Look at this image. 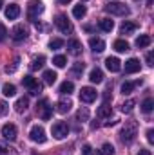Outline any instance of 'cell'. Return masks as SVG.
Masks as SVG:
<instances>
[{
	"instance_id": "cell-1",
	"label": "cell",
	"mask_w": 154,
	"mask_h": 155,
	"mask_svg": "<svg viewBox=\"0 0 154 155\" xmlns=\"http://www.w3.org/2000/svg\"><path fill=\"white\" fill-rule=\"evenodd\" d=\"M136 135H138V123L136 121H127L123 124V128H121V134H120L121 141L127 143V144H131L136 139Z\"/></svg>"
},
{
	"instance_id": "cell-2",
	"label": "cell",
	"mask_w": 154,
	"mask_h": 155,
	"mask_svg": "<svg viewBox=\"0 0 154 155\" xmlns=\"http://www.w3.org/2000/svg\"><path fill=\"white\" fill-rule=\"evenodd\" d=\"M42 13H44V4H42L40 0H31V2L27 4V18H29L31 22L37 24V20H38V16Z\"/></svg>"
},
{
	"instance_id": "cell-3",
	"label": "cell",
	"mask_w": 154,
	"mask_h": 155,
	"mask_svg": "<svg viewBox=\"0 0 154 155\" xmlns=\"http://www.w3.org/2000/svg\"><path fill=\"white\" fill-rule=\"evenodd\" d=\"M105 11L109 15H114V16H127L131 13V9L125 4H120V2H109L105 5Z\"/></svg>"
},
{
	"instance_id": "cell-4",
	"label": "cell",
	"mask_w": 154,
	"mask_h": 155,
	"mask_svg": "<svg viewBox=\"0 0 154 155\" xmlns=\"http://www.w3.org/2000/svg\"><path fill=\"white\" fill-rule=\"evenodd\" d=\"M54 25H56L64 35H71V33H73V24L67 20L65 15H58V16L54 18Z\"/></svg>"
},
{
	"instance_id": "cell-5",
	"label": "cell",
	"mask_w": 154,
	"mask_h": 155,
	"mask_svg": "<svg viewBox=\"0 0 154 155\" xmlns=\"http://www.w3.org/2000/svg\"><path fill=\"white\" fill-rule=\"evenodd\" d=\"M51 132H53V137L60 141V139H65V137H67V134H69V126H67L64 121H58V123L53 124Z\"/></svg>"
},
{
	"instance_id": "cell-6",
	"label": "cell",
	"mask_w": 154,
	"mask_h": 155,
	"mask_svg": "<svg viewBox=\"0 0 154 155\" xmlns=\"http://www.w3.org/2000/svg\"><path fill=\"white\" fill-rule=\"evenodd\" d=\"M37 112L40 114V117L44 121H49L53 116V107H49V101L47 99H42L38 105H37Z\"/></svg>"
},
{
	"instance_id": "cell-7",
	"label": "cell",
	"mask_w": 154,
	"mask_h": 155,
	"mask_svg": "<svg viewBox=\"0 0 154 155\" xmlns=\"http://www.w3.org/2000/svg\"><path fill=\"white\" fill-rule=\"evenodd\" d=\"M29 137H31V141L33 143H38V144H42V143H45V130L42 128V126H38V124H35L33 128H31V132H29Z\"/></svg>"
},
{
	"instance_id": "cell-8",
	"label": "cell",
	"mask_w": 154,
	"mask_h": 155,
	"mask_svg": "<svg viewBox=\"0 0 154 155\" xmlns=\"http://www.w3.org/2000/svg\"><path fill=\"white\" fill-rule=\"evenodd\" d=\"M96 96L98 94L93 87H82V90H80V101H83V103H93L96 99Z\"/></svg>"
},
{
	"instance_id": "cell-9",
	"label": "cell",
	"mask_w": 154,
	"mask_h": 155,
	"mask_svg": "<svg viewBox=\"0 0 154 155\" xmlns=\"http://www.w3.org/2000/svg\"><path fill=\"white\" fill-rule=\"evenodd\" d=\"M27 35H29V31H27V27L22 25V24L15 25L13 31H11V38L15 40V41H22V40H26L27 38Z\"/></svg>"
},
{
	"instance_id": "cell-10",
	"label": "cell",
	"mask_w": 154,
	"mask_h": 155,
	"mask_svg": "<svg viewBox=\"0 0 154 155\" xmlns=\"http://www.w3.org/2000/svg\"><path fill=\"white\" fill-rule=\"evenodd\" d=\"M2 135H4V139H7V141H15V139H16V126L11 124V123L4 124V126H2Z\"/></svg>"
},
{
	"instance_id": "cell-11",
	"label": "cell",
	"mask_w": 154,
	"mask_h": 155,
	"mask_svg": "<svg viewBox=\"0 0 154 155\" xmlns=\"http://www.w3.org/2000/svg\"><path fill=\"white\" fill-rule=\"evenodd\" d=\"M67 52L71 54V56H78V54H82V41L76 38L69 40L67 41Z\"/></svg>"
},
{
	"instance_id": "cell-12",
	"label": "cell",
	"mask_w": 154,
	"mask_h": 155,
	"mask_svg": "<svg viewBox=\"0 0 154 155\" xmlns=\"http://www.w3.org/2000/svg\"><path fill=\"white\" fill-rule=\"evenodd\" d=\"M140 69H142V65H140V60H136V58H131V60H127V61H125V72H127V74L140 72Z\"/></svg>"
},
{
	"instance_id": "cell-13",
	"label": "cell",
	"mask_w": 154,
	"mask_h": 155,
	"mask_svg": "<svg viewBox=\"0 0 154 155\" xmlns=\"http://www.w3.org/2000/svg\"><path fill=\"white\" fill-rule=\"evenodd\" d=\"M105 67H107L111 72H120V71H121V61H120L116 56H111V58L105 60Z\"/></svg>"
},
{
	"instance_id": "cell-14",
	"label": "cell",
	"mask_w": 154,
	"mask_h": 155,
	"mask_svg": "<svg viewBox=\"0 0 154 155\" xmlns=\"http://www.w3.org/2000/svg\"><path fill=\"white\" fill-rule=\"evenodd\" d=\"M18 15H20V5L18 4H9L5 7V18L7 20H15V18H18Z\"/></svg>"
},
{
	"instance_id": "cell-15",
	"label": "cell",
	"mask_w": 154,
	"mask_h": 155,
	"mask_svg": "<svg viewBox=\"0 0 154 155\" xmlns=\"http://www.w3.org/2000/svg\"><path fill=\"white\" fill-rule=\"evenodd\" d=\"M71 107H73L71 99H60V101L56 103V110H58V114H67V112L71 110Z\"/></svg>"
},
{
	"instance_id": "cell-16",
	"label": "cell",
	"mask_w": 154,
	"mask_h": 155,
	"mask_svg": "<svg viewBox=\"0 0 154 155\" xmlns=\"http://www.w3.org/2000/svg\"><path fill=\"white\" fill-rule=\"evenodd\" d=\"M89 45H91V49L94 52H103V49H105V41L100 38H91L89 40Z\"/></svg>"
},
{
	"instance_id": "cell-17",
	"label": "cell",
	"mask_w": 154,
	"mask_h": 155,
	"mask_svg": "<svg viewBox=\"0 0 154 155\" xmlns=\"http://www.w3.org/2000/svg\"><path fill=\"white\" fill-rule=\"evenodd\" d=\"M138 85H142V79H138V81H125L123 85H121V94L125 96V94H131Z\"/></svg>"
},
{
	"instance_id": "cell-18",
	"label": "cell",
	"mask_w": 154,
	"mask_h": 155,
	"mask_svg": "<svg viewBox=\"0 0 154 155\" xmlns=\"http://www.w3.org/2000/svg\"><path fill=\"white\" fill-rule=\"evenodd\" d=\"M98 27H100L102 31H105V33H111V31L114 29V22H113L111 18H102V20L98 22Z\"/></svg>"
},
{
	"instance_id": "cell-19",
	"label": "cell",
	"mask_w": 154,
	"mask_h": 155,
	"mask_svg": "<svg viewBox=\"0 0 154 155\" xmlns=\"http://www.w3.org/2000/svg\"><path fill=\"white\" fill-rule=\"evenodd\" d=\"M136 29H138V24H134V22H123L121 27H120V33H121V35H131V33H134Z\"/></svg>"
},
{
	"instance_id": "cell-20",
	"label": "cell",
	"mask_w": 154,
	"mask_h": 155,
	"mask_svg": "<svg viewBox=\"0 0 154 155\" xmlns=\"http://www.w3.org/2000/svg\"><path fill=\"white\" fill-rule=\"evenodd\" d=\"M27 107H29V99H27V97H20V99H16V103H15V110H16L18 114L26 112Z\"/></svg>"
},
{
	"instance_id": "cell-21",
	"label": "cell",
	"mask_w": 154,
	"mask_h": 155,
	"mask_svg": "<svg viewBox=\"0 0 154 155\" xmlns=\"http://www.w3.org/2000/svg\"><path fill=\"white\" fill-rule=\"evenodd\" d=\"M44 63H45V56H44V54L35 56V58H33V61H31V65H29V69H31V71H38V69L44 67Z\"/></svg>"
},
{
	"instance_id": "cell-22",
	"label": "cell",
	"mask_w": 154,
	"mask_h": 155,
	"mask_svg": "<svg viewBox=\"0 0 154 155\" xmlns=\"http://www.w3.org/2000/svg\"><path fill=\"white\" fill-rule=\"evenodd\" d=\"M151 41H152V40H151V36H149V35H140V36L136 38V47H138V49L149 47V45H151Z\"/></svg>"
},
{
	"instance_id": "cell-23",
	"label": "cell",
	"mask_w": 154,
	"mask_h": 155,
	"mask_svg": "<svg viewBox=\"0 0 154 155\" xmlns=\"http://www.w3.org/2000/svg\"><path fill=\"white\" fill-rule=\"evenodd\" d=\"M89 79H91V83H102L103 81V72L100 71V69H93L91 71V74H89Z\"/></svg>"
},
{
	"instance_id": "cell-24",
	"label": "cell",
	"mask_w": 154,
	"mask_h": 155,
	"mask_svg": "<svg viewBox=\"0 0 154 155\" xmlns=\"http://www.w3.org/2000/svg\"><path fill=\"white\" fill-rule=\"evenodd\" d=\"M85 13H87V7L83 4H78V5H75V9H73V16L78 18V20H82L85 16Z\"/></svg>"
},
{
	"instance_id": "cell-25",
	"label": "cell",
	"mask_w": 154,
	"mask_h": 155,
	"mask_svg": "<svg viewBox=\"0 0 154 155\" xmlns=\"http://www.w3.org/2000/svg\"><path fill=\"white\" fill-rule=\"evenodd\" d=\"M111 114H113V107L109 103H103L98 108V117H111Z\"/></svg>"
},
{
	"instance_id": "cell-26",
	"label": "cell",
	"mask_w": 154,
	"mask_h": 155,
	"mask_svg": "<svg viewBox=\"0 0 154 155\" xmlns=\"http://www.w3.org/2000/svg\"><path fill=\"white\" fill-rule=\"evenodd\" d=\"M44 83H45V85H53V83H54V81H56V72H54V71H45V72H44Z\"/></svg>"
},
{
	"instance_id": "cell-27",
	"label": "cell",
	"mask_w": 154,
	"mask_h": 155,
	"mask_svg": "<svg viewBox=\"0 0 154 155\" xmlns=\"http://www.w3.org/2000/svg\"><path fill=\"white\" fill-rule=\"evenodd\" d=\"M113 47H114L116 52H127V51H129V43H127L125 40H116Z\"/></svg>"
},
{
	"instance_id": "cell-28",
	"label": "cell",
	"mask_w": 154,
	"mask_h": 155,
	"mask_svg": "<svg viewBox=\"0 0 154 155\" xmlns=\"http://www.w3.org/2000/svg\"><path fill=\"white\" fill-rule=\"evenodd\" d=\"M75 90V85H73V81H64L62 85H60V94H71Z\"/></svg>"
},
{
	"instance_id": "cell-29",
	"label": "cell",
	"mask_w": 154,
	"mask_h": 155,
	"mask_svg": "<svg viewBox=\"0 0 154 155\" xmlns=\"http://www.w3.org/2000/svg\"><path fill=\"white\" fill-rule=\"evenodd\" d=\"M2 94H4V96H7V97H11V96H15V94H16V87H15V85H11V83H5V85L2 87Z\"/></svg>"
},
{
	"instance_id": "cell-30",
	"label": "cell",
	"mask_w": 154,
	"mask_h": 155,
	"mask_svg": "<svg viewBox=\"0 0 154 155\" xmlns=\"http://www.w3.org/2000/svg\"><path fill=\"white\" fill-rule=\"evenodd\" d=\"M152 108H154L152 97H147V99L142 103V112H145V114H151V112H152Z\"/></svg>"
},
{
	"instance_id": "cell-31",
	"label": "cell",
	"mask_w": 154,
	"mask_h": 155,
	"mask_svg": "<svg viewBox=\"0 0 154 155\" xmlns=\"http://www.w3.org/2000/svg\"><path fill=\"white\" fill-rule=\"evenodd\" d=\"M134 105H136V101H134V99L125 101V103L121 105V112H123V114H131V112L134 110Z\"/></svg>"
},
{
	"instance_id": "cell-32",
	"label": "cell",
	"mask_w": 154,
	"mask_h": 155,
	"mask_svg": "<svg viewBox=\"0 0 154 155\" xmlns=\"http://www.w3.org/2000/svg\"><path fill=\"white\" fill-rule=\"evenodd\" d=\"M89 119V108H80L76 112V121H80V123H83V121H87Z\"/></svg>"
},
{
	"instance_id": "cell-33",
	"label": "cell",
	"mask_w": 154,
	"mask_h": 155,
	"mask_svg": "<svg viewBox=\"0 0 154 155\" xmlns=\"http://www.w3.org/2000/svg\"><path fill=\"white\" fill-rule=\"evenodd\" d=\"M53 63H54L58 69H64V67H65V63H67V58H65V56H62V54H58V56H54V58H53Z\"/></svg>"
},
{
	"instance_id": "cell-34",
	"label": "cell",
	"mask_w": 154,
	"mask_h": 155,
	"mask_svg": "<svg viewBox=\"0 0 154 155\" xmlns=\"http://www.w3.org/2000/svg\"><path fill=\"white\" fill-rule=\"evenodd\" d=\"M64 47V40L60 38H53L49 41V49H53V51H56V49H62Z\"/></svg>"
},
{
	"instance_id": "cell-35",
	"label": "cell",
	"mask_w": 154,
	"mask_h": 155,
	"mask_svg": "<svg viewBox=\"0 0 154 155\" xmlns=\"http://www.w3.org/2000/svg\"><path fill=\"white\" fill-rule=\"evenodd\" d=\"M42 88H44V85L37 81V83H35L33 87H29V94H31V96H38L40 92H42Z\"/></svg>"
},
{
	"instance_id": "cell-36",
	"label": "cell",
	"mask_w": 154,
	"mask_h": 155,
	"mask_svg": "<svg viewBox=\"0 0 154 155\" xmlns=\"http://www.w3.org/2000/svg\"><path fill=\"white\" fill-rule=\"evenodd\" d=\"M18 63H20V58H15V61H13L11 65H7V67H5V72H7V74H13V72L18 69Z\"/></svg>"
},
{
	"instance_id": "cell-37",
	"label": "cell",
	"mask_w": 154,
	"mask_h": 155,
	"mask_svg": "<svg viewBox=\"0 0 154 155\" xmlns=\"http://www.w3.org/2000/svg\"><path fill=\"white\" fill-rule=\"evenodd\" d=\"M103 155H114V146L113 144H109V143H105L103 146H102V150H100Z\"/></svg>"
},
{
	"instance_id": "cell-38",
	"label": "cell",
	"mask_w": 154,
	"mask_h": 155,
	"mask_svg": "<svg viewBox=\"0 0 154 155\" xmlns=\"http://www.w3.org/2000/svg\"><path fill=\"white\" fill-rule=\"evenodd\" d=\"M83 69H85V65H83V63H75V67H73L71 74H73V76H78V74H82V72H83Z\"/></svg>"
},
{
	"instance_id": "cell-39",
	"label": "cell",
	"mask_w": 154,
	"mask_h": 155,
	"mask_svg": "<svg viewBox=\"0 0 154 155\" xmlns=\"http://www.w3.org/2000/svg\"><path fill=\"white\" fill-rule=\"evenodd\" d=\"M22 83H24V85L29 88V87H33V85L37 83V79H35L33 76H24V78H22Z\"/></svg>"
},
{
	"instance_id": "cell-40",
	"label": "cell",
	"mask_w": 154,
	"mask_h": 155,
	"mask_svg": "<svg viewBox=\"0 0 154 155\" xmlns=\"http://www.w3.org/2000/svg\"><path fill=\"white\" fill-rule=\"evenodd\" d=\"M7 110H9V107H7V103L0 99V117H2V116H5V114H7Z\"/></svg>"
},
{
	"instance_id": "cell-41",
	"label": "cell",
	"mask_w": 154,
	"mask_h": 155,
	"mask_svg": "<svg viewBox=\"0 0 154 155\" xmlns=\"http://www.w3.org/2000/svg\"><path fill=\"white\" fill-rule=\"evenodd\" d=\"M5 38H7V29L4 24H0V41H4Z\"/></svg>"
},
{
	"instance_id": "cell-42",
	"label": "cell",
	"mask_w": 154,
	"mask_h": 155,
	"mask_svg": "<svg viewBox=\"0 0 154 155\" xmlns=\"http://www.w3.org/2000/svg\"><path fill=\"white\" fill-rule=\"evenodd\" d=\"M111 99H113V96H111V87H109V88L103 92V103H109Z\"/></svg>"
},
{
	"instance_id": "cell-43",
	"label": "cell",
	"mask_w": 154,
	"mask_h": 155,
	"mask_svg": "<svg viewBox=\"0 0 154 155\" xmlns=\"http://www.w3.org/2000/svg\"><path fill=\"white\" fill-rule=\"evenodd\" d=\"M147 141H149L151 144L154 143V130H152V128H149V130H147Z\"/></svg>"
},
{
	"instance_id": "cell-44",
	"label": "cell",
	"mask_w": 154,
	"mask_h": 155,
	"mask_svg": "<svg viewBox=\"0 0 154 155\" xmlns=\"http://www.w3.org/2000/svg\"><path fill=\"white\" fill-rule=\"evenodd\" d=\"M91 150H93V148H91L89 144H85V146L82 148V153H83V155H91Z\"/></svg>"
},
{
	"instance_id": "cell-45",
	"label": "cell",
	"mask_w": 154,
	"mask_h": 155,
	"mask_svg": "<svg viewBox=\"0 0 154 155\" xmlns=\"http://www.w3.org/2000/svg\"><path fill=\"white\" fill-rule=\"evenodd\" d=\"M145 60H147V65H149V67H152L154 63H152V52H147V58H145Z\"/></svg>"
},
{
	"instance_id": "cell-46",
	"label": "cell",
	"mask_w": 154,
	"mask_h": 155,
	"mask_svg": "<svg viewBox=\"0 0 154 155\" xmlns=\"http://www.w3.org/2000/svg\"><path fill=\"white\" fill-rule=\"evenodd\" d=\"M138 155H151V152H149V150H140Z\"/></svg>"
},
{
	"instance_id": "cell-47",
	"label": "cell",
	"mask_w": 154,
	"mask_h": 155,
	"mask_svg": "<svg viewBox=\"0 0 154 155\" xmlns=\"http://www.w3.org/2000/svg\"><path fill=\"white\" fill-rule=\"evenodd\" d=\"M96 128H98V123H96V121H94V123H91V130H96Z\"/></svg>"
},
{
	"instance_id": "cell-48",
	"label": "cell",
	"mask_w": 154,
	"mask_h": 155,
	"mask_svg": "<svg viewBox=\"0 0 154 155\" xmlns=\"http://www.w3.org/2000/svg\"><path fill=\"white\" fill-rule=\"evenodd\" d=\"M105 124H107V126H113V124H116V119H114V121H107Z\"/></svg>"
},
{
	"instance_id": "cell-49",
	"label": "cell",
	"mask_w": 154,
	"mask_h": 155,
	"mask_svg": "<svg viewBox=\"0 0 154 155\" xmlns=\"http://www.w3.org/2000/svg\"><path fill=\"white\" fill-rule=\"evenodd\" d=\"M58 2H60V4H69L71 0H58Z\"/></svg>"
},
{
	"instance_id": "cell-50",
	"label": "cell",
	"mask_w": 154,
	"mask_h": 155,
	"mask_svg": "<svg viewBox=\"0 0 154 155\" xmlns=\"http://www.w3.org/2000/svg\"><path fill=\"white\" fill-rule=\"evenodd\" d=\"M0 153H2V155L5 153V148H4V146H0Z\"/></svg>"
},
{
	"instance_id": "cell-51",
	"label": "cell",
	"mask_w": 154,
	"mask_h": 155,
	"mask_svg": "<svg viewBox=\"0 0 154 155\" xmlns=\"http://www.w3.org/2000/svg\"><path fill=\"white\" fill-rule=\"evenodd\" d=\"M147 5H152V0H147Z\"/></svg>"
},
{
	"instance_id": "cell-52",
	"label": "cell",
	"mask_w": 154,
	"mask_h": 155,
	"mask_svg": "<svg viewBox=\"0 0 154 155\" xmlns=\"http://www.w3.org/2000/svg\"><path fill=\"white\" fill-rule=\"evenodd\" d=\"M94 155H103V153H102V152H100V150H98V152H96V153H94Z\"/></svg>"
},
{
	"instance_id": "cell-53",
	"label": "cell",
	"mask_w": 154,
	"mask_h": 155,
	"mask_svg": "<svg viewBox=\"0 0 154 155\" xmlns=\"http://www.w3.org/2000/svg\"><path fill=\"white\" fill-rule=\"evenodd\" d=\"M0 9H2V0H0Z\"/></svg>"
},
{
	"instance_id": "cell-54",
	"label": "cell",
	"mask_w": 154,
	"mask_h": 155,
	"mask_svg": "<svg viewBox=\"0 0 154 155\" xmlns=\"http://www.w3.org/2000/svg\"><path fill=\"white\" fill-rule=\"evenodd\" d=\"M31 155H38V153H31Z\"/></svg>"
}]
</instances>
